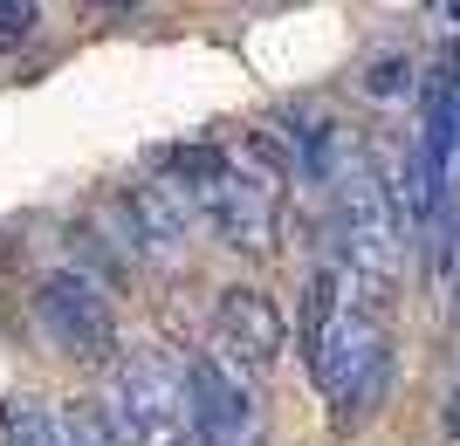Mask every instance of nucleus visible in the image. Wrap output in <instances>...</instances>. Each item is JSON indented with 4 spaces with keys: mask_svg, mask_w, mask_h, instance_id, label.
Segmentation results:
<instances>
[{
    "mask_svg": "<svg viewBox=\"0 0 460 446\" xmlns=\"http://www.w3.org/2000/svg\"><path fill=\"white\" fill-rule=\"evenodd\" d=\"M282 172L288 165H275V158L269 165H248V158H227L220 144H179L158 179H165L227 248L269 254L275 248V193H282Z\"/></svg>",
    "mask_w": 460,
    "mask_h": 446,
    "instance_id": "1",
    "label": "nucleus"
},
{
    "mask_svg": "<svg viewBox=\"0 0 460 446\" xmlns=\"http://www.w3.org/2000/svg\"><path fill=\"white\" fill-rule=\"evenodd\" d=\"M309 371H316V385H323V398H330V419H337V426H358L385 398V385H392V337H385V323L371 310L350 302V310L330 323V337L316 344Z\"/></svg>",
    "mask_w": 460,
    "mask_h": 446,
    "instance_id": "2",
    "label": "nucleus"
},
{
    "mask_svg": "<svg viewBox=\"0 0 460 446\" xmlns=\"http://www.w3.org/2000/svg\"><path fill=\"white\" fill-rule=\"evenodd\" d=\"M111 433L117 446H179L192 433L186 406V364H172L165 350H137L117 364L111 385Z\"/></svg>",
    "mask_w": 460,
    "mask_h": 446,
    "instance_id": "3",
    "label": "nucleus"
},
{
    "mask_svg": "<svg viewBox=\"0 0 460 446\" xmlns=\"http://www.w3.org/2000/svg\"><path fill=\"white\" fill-rule=\"evenodd\" d=\"M35 323L41 337L62 350V357H76V364H96V357H117V310L111 295L96 289L90 275H41L35 289Z\"/></svg>",
    "mask_w": 460,
    "mask_h": 446,
    "instance_id": "4",
    "label": "nucleus"
},
{
    "mask_svg": "<svg viewBox=\"0 0 460 446\" xmlns=\"http://www.w3.org/2000/svg\"><path fill=\"white\" fill-rule=\"evenodd\" d=\"M186 406L199 446H241V433L254 426V391L234 357H186Z\"/></svg>",
    "mask_w": 460,
    "mask_h": 446,
    "instance_id": "5",
    "label": "nucleus"
},
{
    "mask_svg": "<svg viewBox=\"0 0 460 446\" xmlns=\"http://www.w3.org/2000/svg\"><path fill=\"white\" fill-rule=\"evenodd\" d=\"M186 220H192V206L165 179H145V186H124V193H117V240H124L137 261L172 268L179 254H186V233H192Z\"/></svg>",
    "mask_w": 460,
    "mask_h": 446,
    "instance_id": "6",
    "label": "nucleus"
},
{
    "mask_svg": "<svg viewBox=\"0 0 460 446\" xmlns=\"http://www.w3.org/2000/svg\"><path fill=\"white\" fill-rule=\"evenodd\" d=\"M213 337H220V357H234L241 371H269L288 344V323L261 289H227L213 310Z\"/></svg>",
    "mask_w": 460,
    "mask_h": 446,
    "instance_id": "7",
    "label": "nucleus"
},
{
    "mask_svg": "<svg viewBox=\"0 0 460 446\" xmlns=\"http://www.w3.org/2000/svg\"><path fill=\"white\" fill-rule=\"evenodd\" d=\"M282 131H288V172H303L309 186H337V179L350 172V158H358V144L344 137V124L330 110H316V103L288 110Z\"/></svg>",
    "mask_w": 460,
    "mask_h": 446,
    "instance_id": "8",
    "label": "nucleus"
},
{
    "mask_svg": "<svg viewBox=\"0 0 460 446\" xmlns=\"http://www.w3.org/2000/svg\"><path fill=\"white\" fill-rule=\"evenodd\" d=\"M365 90L371 97H405L412 90V56H378L365 69Z\"/></svg>",
    "mask_w": 460,
    "mask_h": 446,
    "instance_id": "9",
    "label": "nucleus"
},
{
    "mask_svg": "<svg viewBox=\"0 0 460 446\" xmlns=\"http://www.w3.org/2000/svg\"><path fill=\"white\" fill-rule=\"evenodd\" d=\"M35 28V0H0V48H14Z\"/></svg>",
    "mask_w": 460,
    "mask_h": 446,
    "instance_id": "10",
    "label": "nucleus"
},
{
    "mask_svg": "<svg viewBox=\"0 0 460 446\" xmlns=\"http://www.w3.org/2000/svg\"><path fill=\"white\" fill-rule=\"evenodd\" d=\"M96 7H131V0H96Z\"/></svg>",
    "mask_w": 460,
    "mask_h": 446,
    "instance_id": "11",
    "label": "nucleus"
},
{
    "mask_svg": "<svg viewBox=\"0 0 460 446\" xmlns=\"http://www.w3.org/2000/svg\"><path fill=\"white\" fill-rule=\"evenodd\" d=\"M447 14H454V21H460V0H447Z\"/></svg>",
    "mask_w": 460,
    "mask_h": 446,
    "instance_id": "12",
    "label": "nucleus"
}]
</instances>
